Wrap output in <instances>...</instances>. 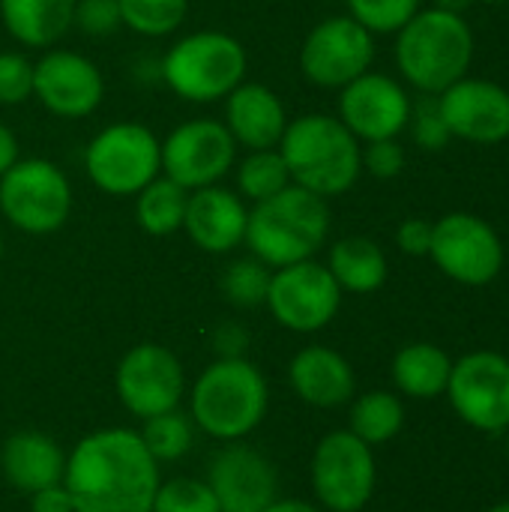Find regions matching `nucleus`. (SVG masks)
Instances as JSON below:
<instances>
[{
    "label": "nucleus",
    "instance_id": "obj_1",
    "mask_svg": "<svg viewBox=\"0 0 509 512\" xmlns=\"http://www.w3.org/2000/svg\"><path fill=\"white\" fill-rule=\"evenodd\" d=\"M63 486L75 512H153L159 462L147 453L141 435L102 429L75 444Z\"/></svg>",
    "mask_w": 509,
    "mask_h": 512
},
{
    "label": "nucleus",
    "instance_id": "obj_2",
    "mask_svg": "<svg viewBox=\"0 0 509 512\" xmlns=\"http://www.w3.org/2000/svg\"><path fill=\"white\" fill-rule=\"evenodd\" d=\"M327 234H330L327 198L291 183L249 210L243 243L258 261H264L270 270H279L315 258Z\"/></svg>",
    "mask_w": 509,
    "mask_h": 512
},
{
    "label": "nucleus",
    "instance_id": "obj_3",
    "mask_svg": "<svg viewBox=\"0 0 509 512\" xmlns=\"http://www.w3.org/2000/svg\"><path fill=\"white\" fill-rule=\"evenodd\" d=\"M360 150L363 147L348 126L330 114H303L288 120L279 141L291 183L321 198L345 195L357 183L363 171Z\"/></svg>",
    "mask_w": 509,
    "mask_h": 512
},
{
    "label": "nucleus",
    "instance_id": "obj_4",
    "mask_svg": "<svg viewBox=\"0 0 509 512\" xmlns=\"http://www.w3.org/2000/svg\"><path fill=\"white\" fill-rule=\"evenodd\" d=\"M474 60V33L462 15L447 9L417 12L396 39L399 72L423 93H444L465 78Z\"/></svg>",
    "mask_w": 509,
    "mask_h": 512
},
{
    "label": "nucleus",
    "instance_id": "obj_5",
    "mask_svg": "<svg viewBox=\"0 0 509 512\" xmlns=\"http://www.w3.org/2000/svg\"><path fill=\"white\" fill-rule=\"evenodd\" d=\"M267 414V381L246 357L207 366L192 393L195 423L219 438L240 441L261 426Z\"/></svg>",
    "mask_w": 509,
    "mask_h": 512
},
{
    "label": "nucleus",
    "instance_id": "obj_6",
    "mask_svg": "<svg viewBox=\"0 0 509 512\" xmlns=\"http://www.w3.org/2000/svg\"><path fill=\"white\" fill-rule=\"evenodd\" d=\"M246 48L222 30H195L162 57L165 84L186 102L225 99L246 78Z\"/></svg>",
    "mask_w": 509,
    "mask_h": 512
},
{
    "label": "nucleus",
    "instance_id": "obj_7",
    "mask_svg": "<svg viewBox=\"0 0 509 512\" xmlns=\"http://www.w3.org/2000/svg\"><path fill=\"white\" fill-rule=\"evenodd\" d=\"M84 171L111 198L138 195L162 171V141L141 123H111L90 138Z\"/></svg>",
    "mask_w": 509,
    "mask_h": 512
},
{
    "label": "nucleus",
    "instance_id": "obj_8",
    "mask_svg": "<svg viewBox=\"0 0 509 512\" xmlns=\"http://www.w3.org/2000/svg\"><path fill=\"white\" fill-rule=\"evenodd\" d=\"M0 213L24 234H54L72 213L69 177L48 159H18L0 177Z\"/></svg>",
    "mask_w": 509,
    "mask_h": 512
},
{
    "label": "nucleus",
    "instance_id": "obj_9",
    "mask_svg": "<svg viewBox=\"0 0 509 512\" xmlns=\"http://www.w3.org/2000/svg\"><path fill=\"white\" fill-rule=\"evenodd\" d=\"M432 261L459 285L483 288L498 279L504 267V246L498 231L471 213H450L432 228Z\"/></svg>",
    "mask_w": 509,
    "mask_h": 512
},
{
    "label": "nucleus",
    "instance_id": "obj_10",
    "mask_svg": "<svg viewBox=\"0 0 509 512\" xmlns=\"http://www.w3.org/2000/svg\"><path fill=\"white\" fill-rule=\"evenodd\" d=\"M237 162V144L225 123L198 117L174 126L162 141V171L186 192L216 186Z\"/></svg>",
    "mask_w": 509,
    "mask_h": 512
},
{
    "label": "nucleus",
    "instance_id": "obj_11",
    "mask_svg": "<svg viewBox=\"0 0 509 512\" xmlns=\"http://www.w3.org/2000/svg\"><path fill=\"white\" fill-rule=\"evenodd\" d=\"M375 456L354 432H330L312 456V486L330 512H360L375 492Z\"/></svg>",
    "mask_w": 509,
    "mask_h": 512
},
{
    "label": "nucleus",
    "instance_id": "obj_12",
    "mask_svg": "<svg viewBox=\"0 0 509 512\" xmlns=\"http://www.w3.org/2000/svg\"><path fill=\"white\" fill-rule=\"evenodd\" d=\"M447 396L453 411L477 432L509 429V360L495 351H474L453 363Z\"/></svg>",
    "mask_w": 509,
    "mask_h": 512
},
{
    "label": "nucleus",
    "instance_id": "obj_13",
    "mask_svg": "<svg viewBox=\"0 0 509 512\" xmlns=\"http://www.w3.org/2000/svg\"><path fill=\"white\" fill-rule=\"evenodd\" d=\"M267 306L285 330L315 333L336 318L342 306V288L330 276L327 264L309 258L279 267L270 276Z\"/></svg>",
    "mask_w": 509,
    "mask_h": 512
},
{
    "label": "nucleus",
    "instance_id": "obj_14",
    "mask_svg": "<svg viewBox=\"0 0 509 512\" xmlns=\"http://www.w3.org/2000/svg\"><path fill=\"white\" fill-rule=\"evenodd\" d=\"M375 60L372 33L357 24L351 15L324 18L309 30L300 48V69L318 87H345Z\"/></svg>",
    "mask_w": 509,
    "mask_h": 512
},
{
    "label": "nucleus",
    "instance_id": "obj_15",
    "mask_svg": "<svg viewBox=\"0 0 509 512\" xmlns=\"http://www.w3.org/2000/svg\"><path fill=\"white\" fill-rule=\"evenodd\" d=\"M114 387L126 411L147 420V417L177 408L186 378H183L180 360L168 348L144 342V345H135L120 360Z\"/></svg>",
    "mask_w": 509,
    "mask_h": 512
},
{
    "label": "nucleus",
    "instance_id": "obj_16",
    "mask_svg": "<svg viewBox=\"0 0 509 512\" xmlns=\"http://www.w3.org/2000/svg\"><path fill=\"white\" fill-rule=\"evenodd\" d=\"M33 96L54 117L78 120L99 108L105 96V81L90 57L66 48H51L33 63Z\"/></svg>",
    "mask_w": 509,
    "mask_h": 512
},
{
    "label": "nucleus",
    "instance_id": "obj_17",
    "mask_svg": "<svg viewBox=\"0 0 509 512\" xmlns=\"http://www.w3.org/2000/svg\"><path fill=\"white\" fill-rule=\"evenodd\" d=\"M339 120L357 141L396 138L411 120V99L399 81L381 72H363L339 93Z\"/></svg>",
    "mask_w": 509,
    "mask_h": 512
},
{
    "label": "nucleus",
    "instance_id": "obj_18",
    "mask_svg": "<svg viewBox=\"0 0 509 512\" xmlns=\"http://www.w3.org/2000/svg\"><path fill=\"white\" fill-rule=\"evenodd\" d=\"M444 123L453 138L471 144H501L509 138V93L486 78H459L438 93Z\"/></svg>",
    "mask_w": 509,
    "mask_h": 512
},
{
    "label": "nucleus",
    "instance_id": "obj_19",
    "mask_svg": "<svg viewBox=\"0 0 509 512\" xmlns=\"http://www.w3.org/2000/svg\"><path fill=\"white\" fill-rule=\"evenodd\" d=\"M207 486L219 501V512H261L276 501V468L252 447H225L207 474Z\"/></svg>",
    "mask_w": 509,
    "mask_h": 512
},
{
    "label": "nucleus",
    "instance_id": "obj_20",
    "mask_svg": "<svg viewBox=\"0 0 509 512\" xmlns=\"http://www.w3.org/2000/svg\"><path fill=\"white\" fill-rule=\"evenodd\" d=\"M246 222H249V207L237 192L222 189L219 183L189 192L183 231L198 249L210 255L234 252L246 240Z\"/></svg>",
    "mask_w": 509,
    "mask_h": 512
},
{
    "label": "nucleus",
    "instance_id": "obj_21",
    "mask_svg": "<svg viewBox=\"0 0 509 512\" xmlns=\"http://www.w3.org/2000/svg\"><path fill=\"white\" fill-rule=\"evenodd\" d=\"M288 126L282 99L258 81H243L225 96V129L237 147L270 150L279 147Z\"/></svg>",
    "mask_w": 509,
    "mask_h": 512
},
{
    "label": "nucleus",
    "instance_id": "obj_22",
    "mask_svg": "<svg viewBox=\"0 0 509 512\" xmlns=\"http://www.w3.org/2000/svg\"><path fill=\"white\" fill-rule=\"evenodd\" d=\"M291 387L294 393L315 408H339L354 396V369L351 363L324 345H309L291 360Z\"/></svg>",
    "mask_w": 509,
    "mask_h": 512
},
{
    "label": "nucleus",
    "instance_id": "obj_23",
    "mask_svg": "<svg viewBox=\"0 0 509 512\" xmlns=\"http://www.w3.org/2000/svg\"><path fill=\"white\" fill-rule=\"evenodd\" d=\"M0 471L12 489L33 495L39 489L63 483L66 459H63L60 447L54 444V438H48L42 432H18L3 444Z\"/></svg>",
    "mask_w": 509,
    "mask_h": 512
},
{
    "label": "nucleus",
    "instance_id": "obj_24",
    "mask_svg": "<svg viewBox=\"0 0 509 512\" xmlns=\"http://www.w3.org/2000/svg\"><path fill=\"white\" fill-rule=\"evenodd\" d=\"M6 33L27 48H48L75 21V0H0Z\"/></svg>",
    "mask_w": 509,
    "mask_h": 512
},
{
    "label": "nucleus",
    "instance_id": "obj_25",
    "mask_svg": "<svg viewBox=\"0 0 509 512\" xmlns=\"http://www.w3.org/2000/svg\"><path fill=\"white\" fill-rule=\"evenodd\" d=\"M327 270L342 291L372 294L387 282V255L369 237H342L330 249Z\"/></svg>",
    "mask_w": 509,
    "mask_h": 512
},
{
    "label": "nucleus",
    "instance_id": "obj_26",
    "mask_svg": "<svg viewBox=\"0 0 509 512\" xmlns=\"http://www.w3.org/2000/svg\"><path fill=\"white\" fill-rule=\"evenodd\" d=\"M453 372V360L444 348L432 342H414L405 345L393 360V381L399 393L411 399H438L447 393Z\"/></svg>",
    "mask_w": 509,
    "mask_h": 512
},
{
    "label": "nucleus",
    "instance_id": "obj_27",
    "mask_svg": "<svg viewBox=\"0 0 509 512\" xmlns=\"http://www.w3.org/2000/svg\"><path fill=\"white\" fill-rule=\"evenodd\" d=\"M189 192L168 177H156L135 195V222L150 237H168L183 228Z\"/></svg>",
    "mask_w": 509,
    "mask_h": 512
},
{
    "label": "nucleus",
    "instance_id": "obj_28",
    "mask_svg": "<svg viewBox=\"0 0 509 512\" xmlns=\"http://www.w3.org/2000/svg\"><path fill=\"white\" fill-rule=\"evenodd\" d=\"M402 426H405V405L399 402V396L387 390H372L354 402L348 432H354L363 444L375 447L393 441L402 432Z\"/></svg>",
    "mask_w": 509,
    "mask_h": 512
},
{
    "label": "nucleus",
    "instance_id": "obj_29",
    "mask_svg": "<svg viewBox=\"0 0 509 512\" xmlns=\"http://www.w3.org/2000/svg\"><path fill=\"white\" fill-rule=\"evenodd\" d=\"M237 165V195L249 198V201H264L276 192H282L285 186H291V174L288 165L279 153V147L270 150H249L243 156V162Z\"/></svg>",
    "mask_w": 509,
    "mask_h": 512
},
{
    "label": "nucleus",
    "instance_id": "obj_30",
    "mask_svg": "<svg viewBox=\"0 0 509 512\" xmlns=\"http://www.w3.org/2000/svg\"><path fill=\"white\" fill-rule=\"evenodd\" d=\"M189 12V0H120V21L138 36H168Z\"/></svg>",
    "mask_w": 509,
    "mask_h": 512
},
{
    "label": "nucleus",
    "instance_id": "obj_31",
    "mask_svg": "<svg viewBox=\"0 0 509 512\" xmlns=\"http://www.w3.org/2000/svg\"><path fill=\"white\" fill-rule=\"evenodd\" d=\"M141 441L156 462H177L192 447V420L177 408L147 417L141 429Z\"/></svg>",
    "mask_w": 509,
    "mask_h": 512
},
{
    "label": "nucleus",
    "instance_id": "obj_32",
    "mask_svg": "<svg viewBox=\"0 0 509 512\" xmlns=\"http://www.w3.org/2000/svg\"><path fill=\"white\" fill-rule=\"evenodd\" d=\"M270 267L264 261L252 258H237L225 267L222 273V294L228 297V303L240 306V309H255L261 303H267V288H270Z\"/></svg>",
    "mask_w": 509,
    "mask_h": 512
},
{
    "label": "nucleus",
    "instance_id": "obj_33",
    "mask_svg": "<svg viewBox=\"0 0 509 512\" xmlns=\"http://www.w3.org/2000/svg\"><path fill=\"white\" fill-rule=\"evenodd\" d=\"M348 9L369 33H399L420 12V0H348Z\"/></svg>",
    "mask_w": 509,
    "mask_h": 512
},
{
    "label": "nucleus",
    "instance_id": "obj_34",
    "mask_svg": "<svg viewBox=\"0 0 509 512\" xmlns=\"http://www.w3.org/2000/svg\"><path fill=\"white\" fill-rule=\"evenodd\" d=\"M153 512H219V501L207 483L177 477L171 483H159Z\"/></svg>",
    "mask_w": 509,
    "mask_h": 512
},
{
    "label": "nucleus",
    "instance_id": "obj_35",
    "mask_svg": "<svg viewBox=\"0 0 509 512\" xmlns=\"http://www.w3.org/2000/svg\"><path fill=\"white\" fill-rule=\"evenodd\" d=\"M33 96V63L18 51H0V105H21Z\"/></svg>",
    "mask_w": 509,
    "mask_h": 512
},
{
    "label": "nucleus",
    "instance_id": "obj_36",
    "mask_svg": "<svg viewBox=\"0 0 509 512\" xmlns=\"http://www.w3.org/2000/svg\"><path fill=\"white\" fill-rule=\"evenodd\" d=\"M411 129H414V141L426 150H444L450 144V129L444 123L441 105L438 99H423L417 108H411Z\"/></svg>",
    "mask_w": 509,
    "mask_h": 512
},
{
    "label": "nucleus",
    "instance_id": "obj_37",
    "mask_svg": "<svg viewBox=\"0 0 509 512\" xmlns=\"http://www.w3.org/2000/svg\"><path fill=\"white\" fill-rule=\"evenodd\" d=\"M87 36H111L120 21V0H75V21Z\"/></svg>",
    "mask_w": 509,
    "mask_h": 512
},
{
    "label": "nucleus",
    "instance_id": "obj_38",
    "mask_svg": "<svg viewBox=\"0 0 509 512\" xmlns=\"http://www.w3.org/2000/svg\"><path fill=\"white\" fill-rule=\"evenodd\" d=\"M360 159H363V171H369L378 180H393L405 168V150L396 138L369 141L366 150H360Z\"/></svg>",
    "mask_w": 509,
    "mask_h": 512
},
{
    "label": "nucleus",
    "instance_id": "obj_39",
    "mask_svg": "<svg viewBox=\"0 0 509 512\" xmlns=\"http://www.w3.org/2000/svg\"><path fill=\"white\" fill-rule=\"evenodd\" d=\"M432 228L435 222H426V219H405L396 231V243L405 255H429L432 249Z\"/></svg>",
    "mask_w": 509,
    "mask_h": 512
},
{
    "label": "nucleus",
    "instance_id": "obj_40",
    "mask_svg": "<svg viewBox=\"0 0 509 512\" xmlns=\"http://www.w3.org/2000/svg\"><path fill=\"white\" fill-rule=\"evenodd\" d=\"M213 345H216V354H222V360H234V357H243V351L249 345V336L237 324H222L213 333Z\"/></svg>",
    "mask_w": 509,
    "mask_h": 512
},
{
    "label": "nucleus",
    "instance_id": "obj_41",
    "mask_svg": "<svg viewBox=\"0 0 509 512\" xmlns=\"http://www.w3.org/2000/svg\"><path fill=\"white\" fill-rule=\"evenodd\" d=\"M30 507H33V512H75L72 498H69V492H66L63 483H54V486H48V489L33 492Z\"/></svg>",
    "mask_w": 509,
    "mask_h": 512
},
{
    "label": "nucleus",
    "instance_id": "obj_42",
    "mask_svg": "<svg viewBox=\"0 0 509 512\" xmlns=\"http://www.w3.org/2000/svg\"><path fill=\"white\" fill-rule=\"evenodd\" d=\"M18 162V138L12 135L9 126L0 123V177Z\"/></svg>",
    "mask_w": 509,
    "mask_h": 512
},
{
    "label": "nucleus",
    "instance_id": "obj_43",
    "mask_svg": "<svg viewBox=\"0 0 509 512\" xmlns=\"http://www.w3.org/2000/svg\"><path fill=\"white\" fill-rule=\"evenodd\" d=\"M261 512H321L315 510L312 504H306V501H273L270 507H264Z\"/></svg>",
    "mask_w": 509,
    "mask_h": 512
},
{
    "label": "nucleus",
    "instance_id": "obj_44",
    "mask_svg": "<svg viewBox=\"0 0 509 512\" xmlns=\"http://www.w3.org/2000/svg\"><path fill=\"white\" fill-rule=\"evenodd\" d=\"M474 0H435V6L438 9H447V12H456V15H462V9H468Z\"/></svg>",
    "mask_w": 509,
    "mask_h": 512
},
{
    "label": "nucleus",
    "instance_id": "obj_45",
    "mask_svg": "<svg viewBox=\"0 0 509 512\" xmlns=\"http://www.w3.org/2000/svg\"><path fill=\"white\" fill-rule=\"evenodd\" d=\"M489 512H509V501H504V504H495Z\"/></svg>",
    "mask_w": 509,
    "mask_h": 512
},
{
    "label": "nucleus",
    "instance_id": "obj_46",
    "mask_svg": "<svg viewBox=\"0 0 509 512\" xmlns=\"http://www.w3.org/2000/svg\"><path fill=\"white\" fill-rule=\"evenodd\" d=\"M483 3H509V0H483Z\"/></svg>",
    "mask_w": 509,
    "mask_h": 512
},
{
    "label": "nucleus",
    "instance_id": "obj_47",
    "mask_svg": "<svg viewBox=\"0 0 509 512\" xmlns=\"http://www.w3.org/2000/svg\"><path fill=\"white\" fill-rule=\"evenodd\" d=\"M0 258H3V234H0Z\"/></svg>",
    "mask_w": 509,
    "mask_h": 512
}]
</instances>
